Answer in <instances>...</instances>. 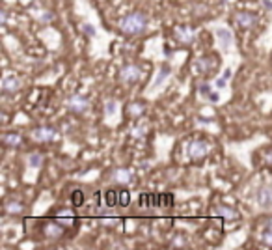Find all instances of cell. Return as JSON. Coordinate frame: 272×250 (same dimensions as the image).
I'll return each mask as SVG.
<instances>
[{"mask_svg": "<svg viewBox=\"0 0 272 250\" xmlns=\"http://www.w3.org/2000/svg\"><path fill=\"white\" fill-rule=\"evenodd\" d=\"M88 108H90V101L82 95H73L67 101V110L73 112V114H84Z\"/></svg>", "mask_w": 272, "mask_h": 250, "instance_id": "cell-5", "label": "cell"}, {"mask_svg": "<svg viewBox=\"0 0 272 250\" xmlns=\"http://www.w3.org/2000/svg\"><path fill=\"white\" fill-rule=\"evenodd\" d=\"M58 222L62 224V226H65V228H69V226H73L75 222V217L71 211H62L60 215H58Z\"/></svg>", "mask_w": 272, "mask_h": 250, "instance_id": "cell-16", "label": "cell"}, {"mask_svg": "<svg viewBox=\"0 0 272 250\" xmlns=\"http://www.w3.org/2000/svg\"><path fill=\"white\" fill-rule=\"evenodd\" d=\"M54 21V13H51V11H43V13H39V22H45V24H49V22Z\"/></svg>", "mask_w": 272, "mask_h": 250, "instance_id": "cell-25", "label": "cell"}, {"mask_svg": "<svg viewBox=\"0 0 272 250\" xmlns=\"http://www.w3.org/2000/svg\"><path fill=\"white\" fill-rule=\"evenodd\" d=\"M140 77H142V71L135 63H127L119 71V81L123 84H136L140 81Z\"/></svg>", "mask_w": 272, "mask_h": 250, "instance_id": "cell-3", "label": "cell"}, {"mask_svg": "<svg viewBox=\"0 0 272 250\" xmlns=\"http://www.w3.org/2000/svg\"><path fill=\"white\" fill-rule=\"evenodd\" d=\"M168 75H170V67H168V65H162V67L158 69L157 79H155V83H153V88H158V86L168 79Z\"/></svg>", "mask_w": 272, "mask_h": 250, "instance_id": "cell-18", "label": "cell"}, {"mask_svg": "<svg viewBox=\"0 0 272 250\" xmlns=\"http://www.w3.org/2000/svg\"><path fill=\"white\" fill-rule=\"evenodd\" d=\"M263 6L269 11H272V0H263Z\"/></svg>", "mask_w": 272, "mask_h": 250, "instance_id": "cell-32", "label": "cell"}, {"mask_svg": "<svg viewBox=\"0 0 272 250\" xmlns=\"http://www.w3.org/2000/svg\"><path fill=\"white\" fill-rule=\"evenodd\" d=\"M147 28V17L140 11L129 13L119 21V30L127 36H138Z\"/></svg>", "mask_w": 272, "mask_h": 250, "instance_id": "cell-1", "label": "cell"}, {"mask_svg": "<svg viewBox=\"0 0 272 250\" xmlns=\"http://www.w3.org/2000/svg\"><path fill=\"white\" fill-rule=\"evenodd\" d=\"M116 176L117 177H129V174H127V172H116Z\"/></svg>", "mask_w": 272, "mask_h": 250, "instance_id": "cell-33", "label": "cell"}, {"mask_svg": "<svg viewBox=\"0 0 272 250\" xmlns=\"http://www.w3.org/2000/svg\"><path fill=\"white\" fill-rule=\"evenodd\" d=\"M226 83H228V79H218V81H216V88H224Z\"/></svg>", "mask_w": 272, "mask_h": 250, "instance_id": "cell-30", "label": "cell"}, {"mask_svg": "<svg viewBox=\"0 0 272 250\" xmlns=\"http://www.w3.org/2000/svg\"><path fill=\"white\" fill-rule=\"evenodd\" d=\"M216 213H218L220 217H224L226 220L237 219V213H235L233 209H230V208H224V206H218V208H216Z\"/></svg>", "mask_w": 272, "mask_h": 250, "instance_id": "cell-20", "label": "cell"}, {"mask_svg": "<svg viewBox=\"0 0 272 250\" xmlns=\"http://www.w3.org/2000/svg\"><path fill=\"white\" fill-rule=\"evenodd\" d=\"M19 88H21V81H19V77H13V75H10V77H6V79L2 81V92H4V94H15Z\"/></svg>", "mask_w": 272, "mask_h": 250, "instance_id": "cell-11", "label": "cell"}, {"mask_svg": "<svg viewBox=\"0 0 272 250\" xmlns=\"http://www.w3.org/2000/svg\"><path fill=\"white\" fill-rule=\"evenodd\" d=\"M41 163H43L41 153H38V151H36V153H30V155H28V165H30L32 168H39L41 167Z\"/></svg>", "mask_w": 272, "mask_h": 250, "instance_id": "cell-23", "label": "cell"}, {"mask_svg": "<svg viewBox=\"0 0 272 250\" xmlns=\"http://www.w3.org/2000/svg\"><path fill=\"white\" fill-rule=\"evenodd\" d=\"M105 106H106V108H105V114L106 116H112L116 112V101H106Z\"/></svg>", "mask_w": 272, "mask_h": 250, "instance_id": "cell-26", "label": "cell"}, {"mask_svg": "<svg viewBox=\"0 0 272 250\" xmlns=\"http://www.w3.org/2000/svg\"><path fill=\"white\" fill-rule=\"evenodd\" d=\"M263 243L272 247V229H265V233H263Z\"/></svg>", "mask_w": 272, "mask_h": 250, "instance_id": "cell-27", "label": "cell"}, {"mask_svg": "<svg viewBox=\"0 0 272 250\" xmlns=\"http://www.w3.org/2000/svg\"><path fill=\"white\" fill-rule=\"evenodd\" d=\"M235 22L241 28H253L255 22H257V15L252 13V11H237L235 13Z\"/></svg>", "mask_w": 272, "mask_h": 250, "instance_id": "cell-6", "label": "cell"}, {"mask_svg": "<svg viewBox=\"0 0 272 250\" xmlns=\"http://www.w3.org/2000/svg\"><path fill=\"white\" fill-rule=\"evenodd\" d=\"M174 196L172 194H157V208H172Z\"/></svg>", "mask_w": 272, "mask_h": 250, "instance_id": "cell-19", "label": "cell"}, {"mask_svg": "<svg viewBox=\"0 0 272 250\" xmlns=\"http://www.w3.org/2000/svg\"><path fill=\"white\" fill-rule=\"evenodd\" d=\"M30 138L34 142H39V144H49V142H54L58 138V133L53 127H36L30 131Z\"/></svg>", "mask_w": 272, "mask_h": 250, "instance_id": "cell-2", "label": "cell"}, {"mask_svg": "<svg viewBox=\"0 0 272 250\" xmlns=\"http://www.w3.org/2000/svg\"><path fill=\"white\" fill-rule=\"evenodd\" d=\"M199 90H201V94L203 95L209 94V86H207V84H201V86H199Z\"/></svg>", "mask_w": 272, "mask_h": 250, "instance_id": "cell-31", "label": "cell"}, {"mask_svg": "<svg viewBox=\"0 0 272 250\" xmlns=\"http://www.w3.org/2000/svg\"><path fill=\"white\" fill-rule=\"evenodd\" d=\"M117 204H119L121 208H127V206L131 204V196H129L127 190H119V192H117Z\"/></svg>", "mask_w": 272, "mask_h": 250, "instance_id": "cell-24", "label": "cell"}, {"mask_svg": "<svg viewBox=\"0 0 272 250\" xmlns=\"http://www.w3.org/2000/svg\"><path fill=\"white\" fill-rule=\"evenodd\" d=\"M224 75H226L224 79H230V77H231V69H226V73H224Z\"/></svg>", "mask_w": 272, "mask_h": 250, "instance_id": "cell-35", "label": "cell"}, {"mask_svg": "<svg viewBox=\"0 0 272 250\" xmlns=\"http://www.w3.org/2000/svg\"><path fill=\"white\" fill-rule=\"evenodd\" d=\"M82 30H84V34H86V36H94V34H95V28H94V26H90V24H84Z\"/></svg>", "mask_w": 272, "mask_h": 250, "instance_id": "cell-28", "label": "cell"}, {"mask_svg": "<svg viewBox=\"0 0 272 250\" xmlns=\"http://www.w3.org/2000/svg\"><path fill=\"white\" fill-rule=\"evenodd\" d=\"M127 112H129V116H135V118H138L140 114H144V112H146V106H144V103H131L129 106H127Z\"/></svg>", "mask_w": 272, "mask_h": 250, "instance_id": "cell-17", "label": "cell"}, {"mask_svg": "<svg viewBox=\"0 0 272 250\" xmlns=\"http://www.w3.org/2000/svg\"><path fill=\"white\" fill-rule=\"evenodd\" d=\"M140 206L144 208H157V194H140Z\"/></svg>", "mask_w": 272, "mask_h": 250, "instance_id": "cell-15", "label": "cell"}, {"mask_svg": "<svg viewBox=\"0 0 272 250\" xmlns=\"http://www.w3.org/2000/svg\"><path fill=\"white\" fill-rule=\"evenodd\" d=\"M174 36H175V40L179 43H183V45H190V43L194 42V38H196V32L192 26H177L175 30H174Z\"/></svg>", "mask_w": 272, "mask_h": 250, "instance_id": "cell-7", "label": "cell"}, {"mask_svg": "<svg viewBox=\"0 0 272 250\" xmlns=\"http://www.w3.org/2000/svg\"><path fill=\"white\" fill-rule=\"evenodd\" d=\"M63 228L60 222H47L45 228H43V233L49 237V239H60V235L63 233Z\"/></svg>", "mask_w": 272, "mask_h": 250, "instance_id": "cell-10", "label": "cell"}, {"mask_svg": "<svg viewBox=\"0 0 272 250\" xmlns=\"http://www.w3.org/2000/svg\"><path fill=\"white\" fill-rule=\"evenodd\" d=\"M117 192H119V190H116V188H108L105 192L106 208H116V206H119V204H117Z\"/></svg>", "mask_w": 272, "mask_h": 250, "instance_id": "cell-14", "label": "cell"}, {"mask_svg": "<svg viewBox=\"0 0 272 250\" xmlns=\"http://www.w3.org/2000/svg\"><path fill=\"white\" fill-rule=\"evenodd\" d=\"M209 151H211V146L209 142H205V140H194V142L189 144V157L194 159V161H199V159L207 157Z\"/></svg>", "mask_w": 272, "mask_h": 250, "instance_id": "cell-4", "label": "cell"}, {"mask_svg": "<svg viewBox=\"0 0 272 250\" xmlns=\"http://www.w3.org/2000/svg\"><path fill=\"white\" fill-rule=\"evenodd\" d=\"M267 229H272V217L267 220Z\"/></svg>", "mask_w": 272, "mask_h": 250, "instance_id": "cell-34", "label": "cell"}, {"mask_svg": "<svg viewBox=\"0 0 272 250\" xmlns=\"http://www.w3.org/2000/svg\"><path fill=\"white\" fill-rule=\"evenodd\" d=\"M216 38L220 40V43L228 49V47H231V43H233V36H231L230 30H226V28H218L216 30Z\"/></svg>", "mask_w": 272, "mask_h": 250, "instance_id": "cell-13", "label": "cell"}, {"mask_svg": "<svg viewBox=\"0 0 272 250\" xmlns=\"http://www.w3.org/2000/svg\"><path fill=\"white\" fill-rule=\"evenodd\" d=\"M265 163H267L269 167H272V151H269V153L265 155Z\"/></svg>", "mask_w": 272, "mask_h": 250, "instance_id": "cell-29", "label": "cell"}, {"mask_svg": "<svg viewBox=\"0 0 272 250\" xmlns=\"http://www.w3.org/2000/svg\"><path fill=\"white\" fill-rule=\"evenodd\" d=\"M6 211L10 215H19V213L24 211V208H22V204H19V202H8L6 204Z\"/></svg>", "mask_w": 272, "mask_h": 250, "instance_id": "cell-21", "label": "cell"}, {"mask_svg": "<svg viewBox=\"0 0 272 250\" xmlns=\"http://www.w3.org/2000/svg\"><path fill=\"white\" fill-rule=\"evenodd\" d=\"M257 204L263 209H271L272 208V188L269 185H263L257 190Z\"/></svg>", "mask_w": 272, "mask_h": 250, "instance_id": "cell-8", "label": "cell"}, {"mask_svg": "<svg viewBox=\"0 0 272 250\" xmlns=\"http://www.w3.org/2000/svg\"><path fill=\"white\" fill-rule=\"evenodd\" d=\"M84 192L82 190H78V188H77V190H73V192H71V204H73L75 208H78V206H82L84 204Z\"/></svg>", "mask_w": 272, "mask_h": 250, "instance_id": "cell-22", "label": "cell"}, {"mask_svg": "<svg viewBox=\"0 0 272 250\" xmlns=\"http://www.w3.org/2000/svg\"><path fill=\"white\" fill-rule=\"evenodd\" d=\"M2 142H4L6 146L15 147V146H19V144L22 142V136L19 135V133H6V135L2 136Z\"/></svg>", "mask_w": 272, "mask_h": 250, "instance_id": "cell-12", "label": "cell"}, {"mask_svg": "<svg viewBox=\"0 0 272 250\" xmlns=\"http://www.w3.org/2000/svg\"><path fill=\"white\" fill-rule=\"evenodd\" d=\"M196 67H198V71H201V73L209 75L216 67V58L214 56H201L198 62H196Z\"/></svg>", "mask_w": 272, "mask_h": 250, "instance_id": "cell-9", "label": "cell"}]
</instances>
